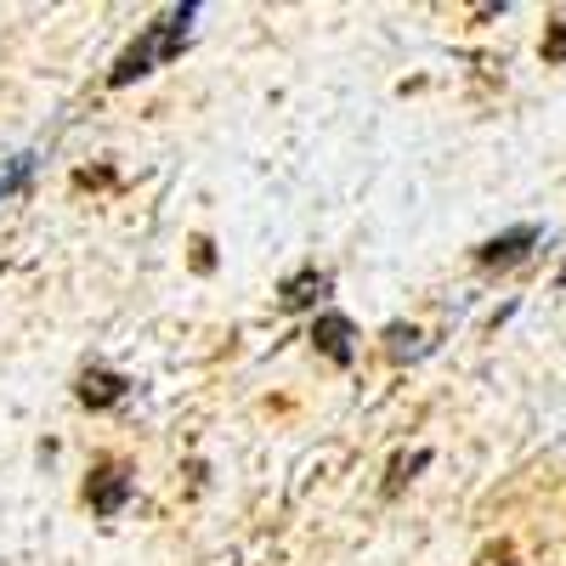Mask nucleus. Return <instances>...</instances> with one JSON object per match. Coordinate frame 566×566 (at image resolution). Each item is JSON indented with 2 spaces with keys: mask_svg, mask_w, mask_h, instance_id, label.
Here are the masks:
<instances>
[{
  "mask_svg": "<svg viewBox=\"0 0 566 566\" xmlns=\"http://www.w3.org/2000/svg\"><path fill=\"white\" fill-rule=\"evenodd\" d=\"M193 18H199V7L187 0V7H170L165 18H154L148 29H142L125 52H119V63L108 69V85L114 91H125L130 80H142V74H154L159 63H176L181 57V45H187V34H193Z\"/></svg>",
  "mask_w": 566,
  "mask_h": 566,
  "instance_id": "1",
  "label": "nucleus"
},
{
  "mask_svg": "<svg viewBox=\"0 0 566 566\" xmlns=\"http://www.w3.org/2000/svg\"><path fill=\"white\" fill-rule=\"evenodd\" d=\"M130 493H136V476H130V464H119V459H97L91 464V476H85V504H91V515H103V522H114V515L130 504Z\"/></svg>",
  "mask_w": 566,
  "mask_h": 566,
  "instance_id": "2",
  "label": "nucleus"
},
{
  "mask_svg": "<svg viewBox=\"0 0 566 566\" xmlns=\"http://www.w3.org/2000/svg\"><path fill=\"white\" fill-rule=\"evenodd\" d=\"M130 397V380L119 368H108V363H85L80 368V380H74V402L80 408H91V413H108V408H119Z\"/></svg>",
  "mask_w": 566,
  "mask_h": 566,
  "instance_id": "3",
  "label": "nucleus"
},
{
  "mask_svg": "<svg viewBox=\"0 0 566 566\" xmlns=\"http://www.w3.org/2000/svg\"><path fill=\"white\" fill-rule=\"evenodd\" d=\"M312 346L335 368H352L357 363V323L346 312H317L312 317Z\"/></svg>",
  "mask_w": 566,
  "mask_h": 566,
  "instance_id": "4",
  "label": "nucleus"
},
{
  "mask_svg": "<svg viewBox=\"0 0 566 566\" xmlns=\"http://www.w3.org/2000/svg\"><path fill=\"white\" fill-rule=\"evenodd\" d=\"M328 290H335V272H323V266H301V272H290L277 283V306L283 312H317L323 301H328Z\"/></svg>",
  "mask_w": 566,
  "mask_h": 566,
  "instance_id": "5",
  "label": "nucleus"
},
{
  "mask_svg": "<svg viewBox=\"0 0 566 566\" xmlns=\"http://www.w3.org/2000/svg\"><path fill=\"white\" fill-rule=\"evenodd\" d=\"M533 244H538V227H533V221H522V227L499 232V239L476 244V266H482V272H510V266H522V261H527V250H533Z\"/></svg>",
  "mask_w": 566,
  "mask_h": 566,
  "instance_id": "6",
  "label": "nucleus"
},
{
  "mask_svg": "<svg viewBox=\"0 0 566 566\" xmlns=\"http://www.w3.org/2000/svg\"><path fill=\"white\" fill-rule=\"evenodd\" d=\"M424 464H431V448H413V453L391 459V470H386V488H380V493H386V499H397V493H402V488H408V482L419 476Z\"/></svg>",
  "mask_w": 566,
  "mask_h": 566,
  "instance_id": "7",
  "label": "nucleus"
},
{
  "mask_svg": "<svg viewBox=\"0 0 566 566\" xmlns=\"http://www.w3.org/2000/svg\"><path fill=\"white\" fill-rule=\"evenodd\" d=\"M386 352H391V363H408L424 352V335L413 323H386Z\"/></svg>",
  "mask_w": 566,
  "mask_h": 566,
  "instance_id": "8",
  "label": "nucleus"
},
{
  "mask_svg": "<svg viewBox=\"0 0 566 566\" xmlns=\"http://www.w3.org/2000/svg\"><path fill=\"white\" fill-rule=\"evenodd\" d=\"M29 176H34V154H18V159H7V165H0V205H7L12 193H23V187H29Z\"/></svg>",
  "mask_w": 566,
  "mask_h": 566,
  "instance_id": "9",
  "label": "nucleus"
},
{
  "mask_svg": "<svg viewBox=\"0 0 566 566\" xmlns=\"http://www.w3.org/2000/svg\"><path fill=\"white\" fill-rule=\"evenodd\" d=\"M544 63H566V12L544 23Z\"/></svg>",
  "mask_w": 566,
  "mask_h": 566,
  "instance_id": "10",
  "label": "nucleus"
},
{
  "mask_svg": "<svg viewBox=\"0 0 566 566\" xmlns=\"http://www.w3.org/2000/svg\"><path fill=\"white\" fill-rule=\"evenodd\" d=\"M193 272H216V244L205 239V232L193 239Z\"/></svg>",
  "mask_w": 566,
  "mask_h": 566,
  "instance_id": "11",
  "label": "nucleus"
},
{
  "mask_svg": "<svg viewBox=\"0 0 566 566\" xmlns=\"http://www.w3.org/2000/svg\"><path fill=\"white\" fill-rule=\"evenodd\" d=\"M476 566H515V549H510V544H488V549L476 555Z\"/></svg>",
  "mask_w": 566,
  "mask_h": 566,
  "instance_id": "12",
  "label": "nucleus"
},
{
  "mask_svg": "<svg viewBox=\"0 0 566 566\" xmlns=\"http://www.w3.org/2000/svg\"><path fill=\"white\" fill-rule=\"evenodd\" d=\"M114 170H74V187H108Z\"/></svg>",
  "mask_w": 566,
  "mask_h": 566,
  "instance_id": "13",
  "label": "nucleus"
},
{
  "mask_svg": "<svg viewBox=\"0 0 566 566\" xmlns=\"http://www.w3.org/2000/svg\"><path fill=\"white\" fill-rule=\"evenodd\" d=\"M555 283H560V290H566V266H560V277H555Z\"/></svg>",
  "mask_w": 566,
  "mask_h": 566,
  "instance_id": "14",
  "label": "nucleus"
}]
</instances>
